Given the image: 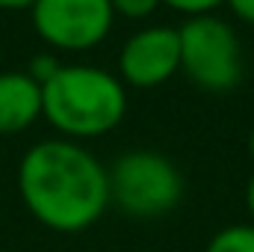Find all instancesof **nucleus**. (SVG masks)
Segmentation results:
<instances>
[{
  "label": "nucleus",
  "mask_w": 254,
  "mask_h": 252,
  "mask_svg": "<svg viewBox=\"0 0 254 252\" xmlns=\"http://www.w3.org/2000/svg\"><path fill=\"white\" fill-rule=\"evenodd\" d=\"M18 193L48 229L74 235L95 226L110 205L107 166L74 139H42L18 163Z\"/></svg>",
  "instance_id": "f257e3e1"
},
{
  "label": "nucleus",
  "mask_w": 254,
  "mask_h": 252,
  "mask_svg": "<svg viewBox=\"0 0 254 252\" xmlns=\"http://www.w3.org/2000/svg\"><path fill=\"white\" fill-rule=\"evenodd\" d=\"M246 208H249V214H252V220H254V175L249 178V187H246Z\"/></svg>",
  "instance_id": "4468645a"
},
{
  "label": "nucleus",
  "mask_w": 254,
  "mask_h": 252,
  "mask_svg": "<svg viewBox=\"0 0 254 252\" xmlns=\"http://www.w3.org/2000/svg\"><path fill=\"white\" fill-rule=\"evenodd\" d=\"M36 0H0V9H30Z\"/></svg>",
  "instance_id": "ddd939ff"
},
{
  "label": "nucleus",
  "mask_w": 254,
  "mask_h": 252,
  "mask_svg": "<svg viewBox=\"0 0 254 252\" xmlns=\"http://www.w3.org/2000/svg\"><path fill=\"white\" fill-rule=\"evenodd\" d=\"M160 3L187 15V18H198V15H213L225 0H160Z\"/></svg>",
  "instance_id": "9d476101"
},
{
  "label": "nucleus",
  "mask_w": 254,
  "mask_h": 252,
  "mask_svg": "<svg viewBox=\"0 0 254 252\" xmlns=\"http://www.w3.org/2000/svg\"><path fill=\"white\" fill-rule=\"evenodd\" d=\"M249 154H252V160H254V130H252V136H249Z\"/></svg>",
  "instance_id": "2eb2a0df"
},
{
  "label": "nucleus",
  "mask_w": 254,
  "mask_h": 252,
  "mask_svg": "<svg viewBox=\"0 0 254 252\" xmlns=\"http://www.w3.org/2000/svg\"><path fill=\"white\" fill-rule=\"evenodd\" d=\"M30 21L48 48L80 54L98 48L110 36L116 12L110 0H36L30 6Z\"/></svg>",
  "instance_id": "39448f33"
},
{
  "label": "nucleus",
  "mask_w": 254,
  "mask_h": 252,
  "mask_svg": "<svg viewBox=\"0 0 254 252\" xmlns=\"http://www.w3.org/2000/svg\"><path fill=\"white\" fill-rule=\"evenodd\" d=\"M110 3H113V12L127 21H145L163 6L160 0H110Z\"/></svg>",
  "instance_id": "1a4fd4ad"
},
{
  "label": "nucleus",
  "mask_w": 254,
  "mask_h": 252,
  "mask_svg": "<svg viewBox=\"0 0 254 252\" xmlns=\"http://www.w3.org/2000/svg\"><path fill=\"white\" fill-rule=\"evenodd\" d=\"M110 202L133 220H157L178 208L184 199L181 169L160 151L133 148L116 157L107 169Z\"/></svg>",
  "instance_id": "7ed1b4c3"
},
{
  "label": "nucleus",
  "mask_w": 254,
  "mask_h": 252,
  "mask_svg": "<svg viewBox=\"0 0 254 252\" xmlns=\"http://www.w3.org/2000/svg\"><path fill=\"white\" fill-rule=\"evenodd\" d=\"M225 6L246 24H254V0H225Z\"/></svg>",
  "instance_id": "f8f14e48"
},
{
  "label": "nucleus",
  "mask_w": 254,
  "mask_h": 252,
  "mask_svg": "<svg viewBox=\"0 0 254 252\" xmlns=\"http://www.w3.org/2000/svg\"><path fill=\"white\" fill-rule=\"evenodd\" d=\"M181 71L204 92H231L243 80V48L234 27L219 15L187 18L178 27Z\"/></svg>",
  "instance_id": "20e7f679"
},
{
  "label": "nucleus",
  "mask_w": 254,
  "mask_h": 252,
  "mask_svg": "<svg viewBox=\"0 0 254 252\" xmlns=\"http://www.w3.org/2000/svg\"><path fill=\"white\" fill-rule=\"evenodd\" d=\"M127 89L119 74L101 65L71 63L42 86V116L65 139H95L122 125Z\"/></svg>",
  "instance_id": "f03ea898"
},
{
  "label": "nucleus",
  "mask_w": 254,
  "mask_h": 252,
  "mask_svg": "<svg viewBox=\"0 0 254 252\" xmlns=\"http://www.w3.org/2000/svg\"><path fill=\"white\" fill-rule=\"evenodd\" d=\"M204 252H254V226H228L216 232Z\"/></svg>",
  "instance_id": "6e6552de"
},
{
  "label": "nucleus",
  "mask_w": 254,
  "mask_h": 252,
  "mask_svg": "<svg viewBox=\"0 0 254 252\" xmlns=\"http://www.w3.org/2000/svg\"><path fill=\"white\" fill-rule=\"evenodd\" d=\"M181 71L178 27L151 24L127 36L119 51V80L136 89H154Z\"/></svg>",
  "instance_id": "423d86ee"
},
{
  "label": "nucleus",
  "mask_w": 254,
  "mask_h": 252,
  "mask_svg": "<svg viewBox=\"0 0 254 252\" xmlns=\"http://www.w3.org/2000/svg\"><path fill=\"white\" fill-rule=\"evenodd\" d=\"M60 65H63V63H60L54 54H36V57L30 60L27 74H30V77H33L39 86H45V83H48V80H51V77L60 71Z\"/></svg>",
  "instance_id": "9b49d317"
},
{
  "label": "nucleus",
  "mask_w": 254,
  "mask_h": 252,
  "mask_svg": "<svg viewBox=\"0 0 254 252\" xmlns=\"http://www.w3.org/2000/svg\"><path fill=\"white\" fill-rule=\"evenodd\" d=\"M42 119V86L27 71H0V136L21 133Z\"/></svg>",
  "instance_id": "0eeeda50"
}]
</instances>
